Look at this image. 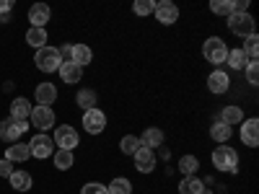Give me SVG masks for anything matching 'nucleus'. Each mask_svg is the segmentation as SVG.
<instances>
[{"label": "nucleus", "mask_w": 259, "mask_h": 194, "mask_svg": "<svg viewBox=\"0 0 259 194\" xmlns=\"http://www.w3.org/2000/svg\"><path fill=\"white\" fill-rule=\"evenodd\" d=\"M212 166L218 171H228V174H236L239 171V153L228 145H218L212 150Z\"/></svg>", "instance_id": "obj_1"}, {"label": "nucleus", "mask_w": 259, "mask_h": 194, "mask_svg": "<svg viewBox=\"0 0 259 194\" xmlns=\"http://www.w3.org/2000/svg\"><path fill=\"white\" fill-rule=\"evenodd\" d=\"M140 145L148 148V150L161 148V145H163V132H161L158 127H148L145 132H143V137H140Z\"/></svg>", "instance_id": "obj_19"}, {"label": "nucleus", "mask_w": 259, "mask_h": 194, "mask_svg": "<svg viewBox=\"0 0 259 194\" xmlns=\"http://www.w3.org/2000/svg\"><path fill=\"white\" fill-rule=\"evenodd\" d=\"M6 158L11 161V163H24V161H29L31 158V150H29V142H13V145H8V150H6Z\"/></svg>", "instance_id": "obj_14"}, {"label": "nucleus", "mask_w": 259, "mask_h": 194, "mask_svg": "<svg viewBox=\"0 0 259 194\" xmlns=\"http://www.w3.org/2000/svg\"><path fill=\"white\" fill-rule=\"evenodd\" d=\"M26 44H31L34 50H41V47H47V31L45 29H29L26 31Z\"/></svg>", "instance_id": "obj_26"}, {"label": "nucleus", "mask_w": 259, "mask_h": 194, "mask_svg": "<svg viewBox=\"0 0 259 194\" xmlns=\"http://www.w3.org/2000/svg\"><path fill=\"white\" fill-rule=\"evenodd\" d=\"M13 171H16V166H13L8 158H0V176H3V179H8V176L13 174Z\"/></svg>", "instance_id": "obj_37"}, {"label": "nucleus", "mask_w": 259, "mask_h": 194, "mask_svg": "<svg viewBox=\"0 0 259 194\" xmlns=\"http://www.w3.org/2000/svg\"><path fill=\"white\" fill-rule=\"evenodd\" d=\"M241 140L249 148H256L259 145V119L256 117H251V119H246L241 124Z\"/></svg>", "instance_id": "obj_12"}, {"label": "nucleus", "mask_w": 259, "mask_h": 194, "mask_svg": "<svg viewBox=\"0 0 259 194\" xmlns=\"http://www.w3.org/2000/svg\"><path fill=\"white\" fill-rule=\"evenodd\" d=\"M29 129V122H18V119H3L0 122V137H3L6 142H18L21 137H24V132Z\"/></svg>", "instance_id": "obj_5"}, {"label": "nucleus", "mask_w": 259, "mask_h": 194, "mask_svg": "<svg viewBox=\"0 0 259 194\" xmlns=\"http://www.w3.org/2000/svg\"><path fill=\"white\" fill-rule=\"evenodd\" d=\"M210 11L215 13V16H231L233 13V0H212L210 3Z\"/></svg>", "instance_id": "obj_31"}, {"label": "nucleus", "mask_w": 259, "mask_h": 194, "mask_svg": "<svg viewBox=\"0 0 259 194\" xmlns=\"http://www.w3.org/2000/svg\"><path fill=\"white\" fill-rule=\"evenodd\" d=\"M29 127H36V129H50L55 127V112H52V106H31V114H29Z\"/></svg>", "instance_id": "obj_6"}, {"label": "nucleus", "mask_w": 259, "mask_h": 194, "mask_svg": "<svg viewBox=\"0 0 259 194\" xmlns=\"http://www.w3.org/2000/svg\"><path fill=\"white\" fill-rule=\"evenodd\" d=\"M29 150H31V156L34 158H50L52 153H55V140L50 137V135H45V132H41V135H34L31 137V142H29Z\"/></svg>", "instance_id": "obj_8"}, {"label": "nucleus", "mask_w": 259, "mask_h": 194, "mask_svg": "<svg viewBox=\"0 0 259 194\" xmlns=\"http://www.w3.org/2000/svg\"><path fill=\"white\" fill-rule=\"evenodd\" d=\"M34 96H36V106H50L57 101V88L55 83H39L34 88Z\"/></svg>", "instance_id": "obj_13"}, {"label": "nucleus", "mask_w": 259, "mask_h": 194, "mask_svg": "<svg viewBox=\"0 0 259 194\" xmlns=\"http://www.w3.org/2000/svg\"><path fill=\"white\" fill-rule=\"evenodd\" d=\"M34 62H36V68L41 70V73H55V70H60V65H62V57H60V52H57V47H41V50H36V55H34Z\"/></svg>", "instance_id": "obj_2"}, {"label": "nucleus", "mask_w": 259, "mask_h": 194, "mask_svg": "<svg viewBox=\"0 0 259 194\" xmlns=\"http://www.w3.org/2000/svg\"><path fill=\"white\" fill-rule=\"evenodd\" d=\"M256 41H259V36L256 34H251V36H246L244 39V52H246V57H249V62H256V52H259V44H256Z\"/></svg>", "instance_id": "obj_33"}, {"label": "nucleus", "mask_w": 259, "mask_h": 194, "mask_svg": "<svg viewBox=\"0 0 259 194\" xmlns=\"http://www.w3.org/2000/svg\"><path fill=\"white\" fill-rule=\"evenodd\" d=\"M29 21H31L34 29H45V24L50 21V6H45V3L31 6L29 8Z\"/></svg>", "instance_id": "obj_16"}, {"label": "nucleus", "mask_w": 259, "mask_h": 194, "mask_svg": "<svg viewBox=\"0 0 259 194\" xmlns=\"http://www.w3.org/2000/svg\"><path fill=\"white\" fill-rule=\"evenodd\" d=\"M244 70H246V80H249L251 85H256V83H259V68H256V62H249Z\"/></svg>", "instance_id": "obj_35"}, {"label": "nucleus", "mask_w": 259, "mask_h": 194, "mask_svg": "<svg viewBox=\"0 0 259 194\" xmlns=\"http://www.w3.org/2000/svg\"><path fill=\"white\" fill-rule=\"evenodd\" d=\"M80 194H106V186L104 184H96V181H89V184L80 189Z\"/></svg>", "instance_id": "obj_36"}, {"label": "nucleus", "mask_w": 259, "mask_h": 194, "mask_svg": "<svg viewBox=\"0 0 259 194\" xmlns=\"http://www.w3.org/2000/svg\"><path fill=\"white\" fill-rule=\"evenodd\" d=\"M228 29H231V34L241 36V39L256 34V31H254V18H251L249 13H231V16H228Z\"/></svg>", "instance_id": "obj_4"}, {"label": "nucleus", "mask_w": 259, "mask_h": 194, "mask_svg": "<svg viewBox=\"0 0 259 194\" xmlns=\"http://www.w3.org/2000/svg\"><path fill=\"white\" fill-rule=\"evenodd\" d=\"M83 127H85V132H91V135H101L104 129H106V114L99 109H89L83 114Z\"/></svg>", "instance_id": "obj_9"}, {"label": "nucleus", "mask_w": 259, "mask_h": 194, "mask_svg": "<svg viewBox=\"0 0 259 194\" xmlns=\"http://www.w3.org/2000/svg\"><path fill=\"white\" fill-rule=\"evenodd\" d=\"M153 16H156V21H161L163 26H171L179 18V8L174 3H168V0H161V3H156V8H153Z\"/></svg>", "instance_id": "obj_10"}, {"label": "nucleus", "mask_w": 259, "mask_h": 194, "mask_svg": "<svg viewBox=\"0 0 259 194\" xmlns=\"http://www.w3.org/2000/svg\"><path fill=\"white\" fill-rule=\"evenodd\" d=\"M221 122H226L228 127L231 124H241L244 122V112L239 109V106H226V109L221 112Z\"/></svg>", "instance_id": "obj_28"}, {"label": "nucleus", "mask_w": 259, "mask_h": 194, "mask_svg": "<svg viewBox=\"0 0 259 194\" xmlns=\"http://www.w3.org/2000/svg\"><path fill=\"white\" fill-rule=\"evenodd\" d=\"M57 73H60L62 83H70V85H73V83H78V80L83 78V68H78V65H75V62H70V60H68V62H62Z\"/></svg>", "instance_id": "obj_17"}, {"label": "nucleus", "mask_w": 259, "mask_h": 194, "mask_svg": "<svg viewBox=\"0 0 259 194\" xmlns=\"http://www.w3.org/2000/svg\"><path fill=\"white\" fill-rule=\"evenodd\" d=\"M249 11V0H233V13H246Z\"/></svg>", "instance_id": "obj_39"}, {"label": "nucleus", "mask_w": 259, "mask_h": 194, "mask_svg": "<svg viewBox=\"0 0 259 194\" xmlns=\"http://www.w3.org/2000/svg\"><path fill=\"white\" fill-rule=\"evenodd\" d=\"M29 114H31V104H29V99H24V96L13 99V104H11V119L26 122V119H29Z\"/></svg>", "instance_id": "obj_18"}, {"label": "nucleus", "mask_w": 259, "mask_h": 194, "mask_svg": "<svg viewBox=\"0 0 259 194\" xmlns=\"http://www.w3.org/2000/svg\"><path fill=\"white\" fill-rule=\"evenodd\" d=\"M231 135H233V129H231L226 122H221V119L210 127V137H212L215 142H221V145H223V142H228V140H231Z\"/></svg>", "instance_id": "obj_22"}, {"label": "nucleus", "mask_w": 259, "mask_h": 194, "mask_svg": "<svg viewBox=\"0 0 259 194\" xmlns=\"http://www.w3.org/2000/svg\"><path fill=\"white\" fill-rule=\"evenodd\" d=\"M8 181L16 191H29L31 189V174H26V171H13L8 176Z\"/></svg>", "instance_id": "obj_21"}, {"label": "nucleus", "mask_w": 259, "mask_h": 194, "mask_svg": "<svg viewBox=\"0 0 259 194\" xmlns=\"http://www.w3.org/2000/svg\"><path fill=\"white\" fill-rule=\"evenodd\" d=\"M226 62L231 65L233 70H244L246 65H249V57H246V52L239 47V50H228V57H226Z\"/></svg>", "instance_id": "obj_24"}, {"label": "nucleus", "mask_w": 259, "mask_h": 194, "mask_svg": "<svg viewBox=\"0 0 259 194\" xmlns=\"http://www.w3.org/2000/svg\"><path fill=\"white\" fill-rule=\"evenodd\" d=\"M153 8H156L153 0H135V6H133V11L138 16H150V13H153Z\"/></svg>", "instance_id": "obj_34"}, {"label": "nucleus", "mask_w": 259, "mask_h": 194, "mask_svg": "<svg viewBox=\"0 0 259 194\" xmlns=\"http://www.w3.org/2000/svg\"><path fill=\"white\" fill-rule=\"evenodd\" d=\"M106 194H133V184H130V179H124V176H117V179H112L109 184H106Z\"/></svg>", "instance_id": "obj_25"}, {"label": "nucleus", "mask_w": 259, "mask_h": 194, "mask_svg": "<svg viewBox=\"0 0 259 194\" xmlns=\"http://www.w3.org/2000/svg\"><path fill=\"white\" fill-rule=\"evenodd\" d=\"M11 8H13L11 0H0V21H3V24H6V21H11V18H8Z\"/></svg>", "instance_id": "obj_38"}, {"label": "nucleus", "mask_w": 259, "mask_h": 194, "mask_svg": "<svg viewBox=\"0 0 259 194\" xmlns=\"http://www.w3.org/2000/svg\"><path fill=\"white\" fill-rule=\"evenodd\" d=\"M179 194H205V186L197 176H184L179 184Z\"/></svg>", "instance_id": "obj_23"}, {"label": "nucleus", "mask_w": 259, "mask_h": 194, "mask_svg": "<svg viewBox=\"0 0 259 194\" xmlns=\"http://www.w3.org/2000/svg\"><path fill=\"white\" fill-rule=\"evenodd\" d=\"M119 148H122V153H124V156H135L143 145H140V137H135V135H124L122 142H119Z\"/></svg>", "instance_id": "obj_30"}, {"label": "nucleus", "mask_w": 259, "mask_h": 194, "mask_svg": "<svg viewBox=\"0 0 259 194\" xmlns=\"http://www.w3.org/2000/svg\"><path fill=\"white\" fill-rule=\"evenodd\" d=\"M133 158H135V168L140 171V174H150V171L156 168V153L148 150V148H140Z\"/></svg>", "instance_id": "obj_11"}, {"label": "nucleus", "mask_w": 259, "mask_h": 194, "mask_svg": "<svg viewBox=\"0 0 259 194\" xmlns=\"http://www.w3.org/2000/svg\"><path fill=\"white\" fill-rule=\"evenodd\" d=\"M52 156H55V166L60 171H68L73 166V150H57V153H52Z\"/></svg>", "instance_id": "obj_32"}, {"label": "nucleus", "mask_w": 259, "mask_h": 194, "mask_svg": "<svg viewBox=\"0 0 259 194\" xmlns=\"http://www.w3.org/2000/svg\"><path fill=\"white\" fill-rule=\"evenodd\" d=\"M75 101H78V106L80 109H96V104H99V99H96V93L91 91V88H80L78 91V96H75Z\"/></svg>", "instance_id": "obj_27"}, {"label": "nucleus", "mask_w": 259, "mask_h": 194, "mask_svg": "<svg viewBox=\"0 0 259 194\" xmlns=\"http://www.w3.org/2000/svg\"><path fill=\"white\" fill-rule=\"evenodd\" d=\"M197 168H200V161L194 158V156H182V158H179L182 176H194V174H197Z\"/></svg>", "instance_id": "obj_29"}, {"label": "nucleus", "mask_w": 259, "mask_h": 194, "mask_svg": "<svg viewBox=\"0 0 259 194\" xmlns=\"http://www.w3.org/2000/svg\"><path fill=\"white\" fill-rule=\"evenodd\" d=\"M202 55L212 65H223L226 57H228V47H226V41L221 36H210L205 44H202Z\"/></svg>", "instance_id": "obj_3"}, {"label": "nucleus", "mask_w": 259, "mask_h": 194, "mask_svg": "<svg viewBox=\"0 0 259 194\" xmlns=\"http://www.w3.org/2000/svg\"><path fill=\"white\" fill-rule=\"evenodd\" d=\"M91 57H94L91 47H85V44H73L70 47V62H75L78 68H85V65L91 62Z\"/></svg>", "instance_id": "obj_20"}, {"label": "nucleus", "mask_w": 259, "mask_h": 194, "mask_svg": "<svg viewBox=\"0 0 259 194\" xmlns=\"http://www.w3.org/2000/svg\"><path fill=\"white\" fill-rule=\"evenodd\" d=\"M207 88H210L212 93H226V91L231 88V78H228V73H223V70L210 73V78H207Z\"/></svg>", "instance_id": "obj_15"}, {"label": "nucleus", "mask_w": 259, "mask_h": 194, "mask_svg": "<svg viewBox=\"0 0 259 194\" xmlns=\"http://www.w3.org/2000/svg\"><path fill=\"white\" fill-rule=\"evenodd\" d=\"M52 140H55V145H60V150H75L80 145V137L70 124H60Z\"/></svg>", "instance_id": "obj_7"}]
</instances>
